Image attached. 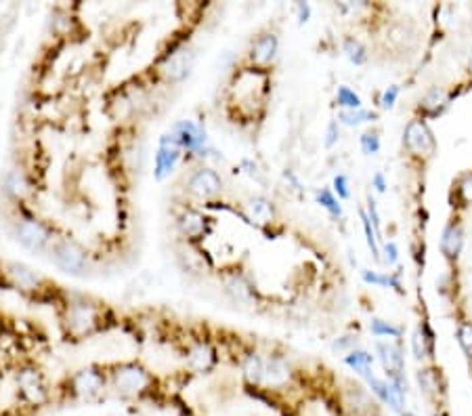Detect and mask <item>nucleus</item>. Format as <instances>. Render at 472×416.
Instances as JSON below:
<instances>
[{"label": "nucleus", "instance_id": "f257e3e1", "mask_svg": "<svg viewBox=\"0 0 472 416\" xmlns=\"http://www.w3.org/2000/svg\"><path fill=\"white\" fill-rule=\"evenodd\" d=\"M403 147L412 158L431 160L435 156L437 141H435V133L431 130L426 120L414 118L408 122V126L403 130Z\"/></svg>", "mask_w": 472, "mask_h": 416}, {"label": "nucleus", "instance_id": "a19ab883", "mask_svg": "<svg viewBox=\"0 0 472 416\" xmlns=\"http://www.w3.org/2000/svg\"><path fill=\"white\" fill-rule=\"evenodd\" d=\"M401 416H416L414 412H410V410H405V412H401Z\"/></svg>", "mask_w": 472, "mask_h": 416}, {"label": "nucleus", "instance_id": "37998d69", "mask_svg": "<svg viewBox=\"0 0 472 416\" xmlns=\"http://www.w3.org/2000/svg\"><path fill=\"white\" fill-rule=\"evenodd\" d=\"M433 416H447V415H445V412H435Z\"/></svg>", "mask_w": 472, "mask_h": 416}, {"label": "nucleus", "instance_id": "cd10ccee", "mask_svg": "<svg viewBox=\"0 0 472 416\" xmlns=\"http://www.w3.org/2000/svg\"><path fill=\"white\" fill-rule=\"evenodd\" d=\"M317 202H319L330 215H334V217H340V215H342V206H340L338 198L332 194V189H328V187L319 189V192H317Z\"/></svg>", "mask_w": 472, "mask_h": 416}, {"label": "nucleus", "instance_id": "423d86ee", "mask_svg": "<svg viewBox=\"0 0 472 416\" xmlns=\"http://www.w3.org/2000/svg\"><path fill=\"white\" fill-rule=\"evenodd\" d=\"M147 383L149 377L139 364H124L116 373V389L122 396H137L147 387Z\"/></svg>", "mask_w": 472, "mask_h": 416}, {"label": "nucleus", "instance_id": "f3484780", "mask_svg": "<svg viewBox=\"0 0 472 416\" xmlns=\"http://www.w3.org/2000/svg\"><path fill=\"white\" fill-rule=\"evenodd\" d=\"M8 274H11L13 282H15L19 288L34 290V288H38V284H40V278H38L29 267H25V265H21V263H11V265H8Z\"/></svg>", "mask_w": 472, "mask_h": 416}, {"label": "nucleus", "instance_id": "a878e982", "mask_svg": "<svg viewBox=\"0 0 472 416\" xmlns=\"http://www.w3.org/2000/svg\"><path fill=\"white\" fill-rule=\"evenodd\" d=\"M336 103L342 107V109H361L363 107V101H361V97L353 90V88H349V86H338V90H336Z\"/></svg>", "mask_w": 472, "mask_h": 416}, {"label": "nucleus", "instance_id": "20e7f679", "mask_svg": "<svg viewBox=\"0 0 472 416\" xmlns=\"http://www.w3.org/2000/svg\"><path fill=\"white\" fill-rule=\"evenodd\" d=\"M464 240H466V232H464V223L460 215H454L447 225L443 227V236H441V255L450 261L456 263L462 255L464 248Z\"/></svg>", "mask_w": 472, "mask_h": 416}, {"label": "nucleus", "instance_id": "e433bc0d", "mask_svg": "<svg viewBox=\"0 0 472 416\" xmlns=\"http://www.w3.org/2000/svg\"><path fill=\"white\" fill-rule=\"evenodd\" d=\"M368 217H370V221L374 225V232L378 236L380 234V215H378V208H376V202L372 200V196L368 198Z\"/></svg>", "mask_w": 472, "mask_h": 416}, {"label": "nucleus", "instance_id": "4c0bfd02", "mask_svg": "<svg viewBox=\"0 0 472 416\" xmlns=\"http://www.w3.org/2000/svg\"><path fill=\"white\" fill-rule=\"evenodd\" d=\"M384 261H387V265L391 267V265H395L397 261H399V248H397V244L395 242H387L384 244Z\"/></svg>", "mask_w": 472, "mask_h": 416}, {"label": "nucleus", "instance_id": "c03bdc74", "mask_svg": "<svg viewBox=\"0 0 472 416\" xmlns=\"http://www.w3.org/2000/svg\"><path fill=\"white\" fill-rule=\"evenodd\" d=\"M366 416H380V415H378V412H370V415H366Z\"/></svg>", "mask_w": 472, "mask_h": 416}, {"label": "nucleus", "instance_id": "79ce46f5", "mask_svg": "<svg viewBox=\"0 0 472 416\" xmlns=\"http://www.w3.org/2000/svg\"><path fill=\"white\" fill-rule=\"evenodd\" d=\"M468 63H471V69H472V46H471V53H468Z\"/></svg>", "mask_w": 472, "mask_h": 416}, {"label": "nucleus", "instance_id": "72a5a7b5", "mask_svg": "<svg viewBox=\"0 0 472 416\" xmlns=\"http://www.w3.org/2000/svg\"><path fill=\"white\" fill-rule=\"evenodd\" d=\"M334 192L338 194V200H349L351 198V189H349L347 175H336L334 177Z\"/></svg>", "mask_w": 472, "mask_h": 416}, {"label": "nucleus", "instance_id": "aec40b11", "mask_svg": "<svg viewBox=\"0 0 472 416\" xmlns=\"http://www.w3.org/2000/svg\"><path fill=\"white\" fill-rule=\"evenodd\" d=\"M176 223H179V229H181L185 236H191V238H195V236H200V234L204 232V219H202L195 210H185V213L176 219Z\"/></svg>", "mask_w": 472, "mask_h": 416}, {"label": "nucleus", "instance_id": "4468645a", "mask_svg": "<svg viewBox=\"0 0 472 416\" xmlns=\"http://www.w3.org/2000/svg\"><path fill=\"white\" fill-rule=\"evenodd\" d=\"M450 105V99H447V93L439 86L431 88L422 99H420V112H422V120L424 118H435L439 116L445 107Z\"/></svg>", "mask_w": 472, "mask_h": 416}, {"label": "nucleus", "instance_id": "f03ea898", "mask_svg": "<svg viewBox=\"0 0 472 416\" xmlns=\"http://www.w3.org/2000/svg\"><path fill=\"white\" fill-rule=\"evenodd\" d=\"M418 27L412 19L399 17L387 27V46L397 55H412L418 44Z\"/></svg>", "mask_w": 472, "mask_h": 416}, {"label": "nucleus", "instance_id": "4be33fe9", "mask_svg": "<svg viewBox=\"0 0 472 416\" xmlns=\"http://www.w3.org/2000/svg\"><path fill=\"white\" fill-rule=\"evenodd\" d=\"M21 389L36 404H40L44 400V387H42L40 377L36 373H23L21 375Z\"/></svg>", "mask_w": 472, "mask_h": 416}, {"label": "nucleus", "instance_id": "39448f33", "mask_svg": "<svg viewBox=\"0 0 472 416\" xmlns=\"http://www.w3.org/2000/svg\"><path fill=\"white\" fill-rule=\"evenodd\" d=\"M181 143L176 141L174 135H164L160 139V149L155 154V179L158 181H164L166 177H170V173L174 170L179 158H181Z\"/></svg>", "mask_w": 472, "mask_h": 416}, {"label": "nucleus", "instance_id": "dca6fc26", "mask_svg": "<svg viewBox=\"0 0 472 416\" xmlns=\"http://www.w3.org/2000/svg\"><path fill=\"white\" fill-rule=\"evenodd\" d=\"M95 322V311L86 303H78L69 309V324L76 333H86Z\"/></svg>", "mask_w": 472, "mask_h": 416}, {"label": "nucleus", "instance_id": "412c9836", "mask_svg": "<svg viewBox=\"0 0 472 416\" xmlns=\"http://www.w3.org/2000/svg\"><path fill=\"white\" fill-rule=\"evenodd\" d=\"M244 379L250 383V385H258L263 383V375H265V362L256 356V354H250L246 360H244Z\"/></svg>", "mask_w": 472, "mask_h": 416}, {"label": "nucleus", "instance_id": "c756f323", "mask_svg": "<svg viewBox=\"0 0 472 416\" xmlns=\"http://www.w3.org/2000/svg\"><path fill=\"white\" fill-rule=\"evenodd\" d=\"M456 335H458V343L462 351L466 354L468 360H472V322H460Z\"/></svg>", "mask_w": 472, "mask_h": 416}, {"label": "nucleus", "instance_id": "c9c22d12", "mask_svg": "<svg viewBox=\"0 0 472 416\" xmlns=\"http://www.w3.org/2000/svg\"><path fill=\"white\" fill-rule=\"evenodd\" d=\"M338 139H340V128H338V122L332 120V122L328 124V130H326V147H328V149L334 147Z\"/></svg>", "mask_w": 472, "mask_h": 416}, {"label": "nucleus", "instance_id": "473e14b6", "mask_svg": "<svg viewBox=\"0 0 472 416\" xmlns=\"http://www.w3.org/2000/svg\"><path fill=\"white\" fill-rule=\"evenodd\" d=\"M250 208H252L254 217H263V219H271L273 217V206L265 198H252L250 200Z\"/></svg>", "mask_w": 472, "mask_h": 416}, {"label": "nucleus", "instance_id": "a211bd4d", "mask_svg": "<svg viewBox=\"0 0 472 416\" xmlns=\"http://www.w3.org/2000/svg\"><path fill=\"white\" fill-rule=\"evenodd\" d=\"M342 51L347 55V59L355 65H366L368 59H370V53L368 48L363 46V42L355 36H347L345 42H342Z\"/></svg>", "mask_w": 472, "mask_h": 416}, {"label": "nucleus", "instance_id": "1a4fd4ad", "mask_svg": "<svg viewBox=\"0 0 472 416\" xmlns=\"http://www.w3.org/2000/svg\"><path fill=\"white\" fill-rule=\"evenodd\" d=\"M195 61V53L191 48H181L176 53H172L164 65H162V74L170 80V82H181L189 76L191 67Z\"/></svg>", "mask_w": 472, "mask_h": 416}, {"label": "nucleus", "instance_id": "0eeeda50", "mask_svg": "<svg viewBox=\"0 0 472 416\" xmlns=\"http://www.w3.org/2000/svg\"><path fill=\"white\" fill-rule=\"evenodd\" d=\"M172 135L176 137V141L181 143V147L189 149V152H204L206 145V128L193 120H181L174 124Z\"/></svg>", "mask_w": 472, "mask_h": 416}, {"label": "nucleus", "instance_id": "393cba45", "mask_svg": "<svg viewBox=\"0 0 472 416\" xmlns=\"http://www.w3.org/2000/svg\"><path fill=\"white\" fill-rule=\"evenodd\" d=\"M418 383H420L422 394H424L429 400H433V398L439 396V377H437V373H435L433 368L420 370V373H418Z\"/></svg>", "mask_w": 472, "mask_h": 416}, {"label": "nucleus", "instance_id": "9b49d317", "mask_svg": "<svg viewBox=\"0 0 472 416\" xmlns=\"http://www.w3.org/2000/svg\"><path fill=\"white\" fill-rule=\"evenodd\" d=\"M277 48H279V38L273 34V32H267V34H261L254 42H252V61L256 65H267L275 59L277 55Z\"/></svg>", "mask_w": 472, "mask_h": 416}, {"label": "nucleus", "instance_id": "9d476101", "mask_svg": "<svg viewBox=\"0 0 472 416\" xmlns=\"http://www.w3.org/2000/svg\"><path fill=\"white\" fill-rule=\"evenodd\" d=\"M15 236L29 250H42L48 244V240H50V234L36 221H21V223H17Z\"/></svg>", "mask_w": 472, "mask_h": 416}, {"label": "nucleus", "instance_id": "b1692460", "mask_svg": "<svg viewBox=\"0 0 472 416\" xmlns=\"http://www.w3.org/2000/svg\"><path fill=\"white\" fill-rule=\"evenodd\" d=\"M345 364L347 366H351L355 373H359V375H363V377H368L370 373H372V364H374V358L368 354V351H351L347 358H345Z\"/></svg>", "mask_w": 472, "mask_h": 416}, {"label": "nucleus", "instance_id": "2eb2a0df", "mask_svg": "<svg viewBox=\"0 0 472 416\" xmlns=\"http://www.w3.org/2000/svg\"><path fill=\"white\" fill-rule=\"evenodd\" d=\"M454 196H456V200H452L454 208H468V206H472V170L460 175L454 181L450 198H454Z\"/></svg>", "mask_w": 472, "mask_h": 416}, {"label": "nucleus", "instance_id": "ddd939ff", "mask_svg": "<svg viewBox=\"0 0 472 416\" xmlns=\"http://www.w3.org/2000/svg\"><path fill=\"white\" fill-rule=\"evenodd\" d=\"M288 379H290V366H288V362H286L284 358H279V356L269 358L267 364H265L263 383H265L267 387L277 389V387H284V385L288 383Z\"/></svg>", "mask_w": 472, "mask_h": 416}, {"label": "nucleus", "instance_id": "f8f14e48", "mask_svg": "<svg viewBox=\"0 0 472 416\" xmlns=\"http://www.w3.org/2000/svg\"><path fill=\"white\" fill-rule=\"evenodd\" d=\"M74 391L84 398V400H92L103 391V379L97 370L88 368V370H80L74 377Z\"/></svg>", "mask_w": 472, "mask_h": 416}, {"label": "nucleus", "instance_id": "f704fd0d", "mask_svg": "<svg viewBox=\"0 0 472 416\" xmlns=\"http://www.w3.org/2000/svg\"><path fill=\"white\" fill-rule=\"evenodd\" d=\"M397 97H399V86H397V84L389 86V88L382 93V99H380L382 109H393L395 103H397Z\"/></svg>", "mask_w": 472, "mask_h": 416}, {"label": "nucleus", "instance_id": "c85d7f7f", "mask_svg": "<svg viewBox=\"0 0 472 416\" xmlns=\"http://www.w3.org/2000/svg\"><path fill=\"white\" fill-rule=\"evenodd\" d=\"M359 145H361V152L366 156H376L380 152V133L378 130H366L361 137H359Z\"/></svg>", "mask_w": 472, "mask_h": 416}, {"label": "nucleus", "instance_id": "58836bf2", "mask_svg": "<svg viewBox=\"0 0 472 416\" xmlns=\"http://www.w3.org/2000/svg\"><path fill=\"white\" fill-rule=\"evenodd\" d=\"M372 185L376 187L378 194H384V192H387V179H384V175H382V173H376V175L372 177Z\"/></svg>", "mask_w": 472, "mask_h": 416}, {"label": "nucleus", "instance_id": "ea45409f", "mask_svg": "<svg viewBox=\"0 0 472 416\" xmlns=\"http://www.w3.org/2000/svg\"><path fill=\"white\" fill-rule=\"evenodd\" d=\"M309 17H311V4L298 2V21H300V23H307Z\"/></svg>", "mask_w": 472, "mask_h": 416}, {"label": "nucleus", "instance_id": "bb28decb", "mask_svg": "<svg viewBox=\"0 0 472 416\" xmlns=\"http://www.w3.org/2000/svg\"><path fill=\"white\" fill-rule=\"evenodd\" d=\"M370 330L374 337L382 339V337H389V339H399L403 335V330L399 326H393L391 322L387 320H380V318H374L372 324H370Z\"/></svg>", "mask_w": 472, "mask_h": 416}, {"label": "nucleus", "instance_id": "7ed1b4c3", "mask_svg": "<svg viewBox=\"0 0 472 416\" xmlns=\"http://www.w3.org/2000/svg\"><path fill=\"white\" fill-rule=\"evenodd\" d=\"M53 261L55 265L71 276H78L86 267V253L71 240H61L53 246Z\"/></svg>", "mask_w": 472, "mask_h": 416}, {"label": "nucleus", "instance_id": "7c9ffc66", "mask_svg": "<svg viewBox=\"0 0 472 416\" xmlns=\"http://www.w3.org/2000/svg\"><path fill=\"white\" fill-rule=\"evenodd\" d=\"M361 223H363V229H366V240H368V246L372 248V255H374V259H380V248H378V236H376V232H374V225H372V221H370V217L361 210Z\"/></svg>", "mask_w": 472, "mask_h": 416}, {"label": "nucleus", "instance_id": "6ab92c4d", "mask_svg": "<svg viewBox=\"0 0 472 416\" xmlns=\"http://www.w3.org/2000/svg\"><path fill=\"white\" fill-rule=\"evenodd\" d=\"M378 120V114L372 109H340L338 112V124H347V126H359L366 122H374Z\"/></svg>", "mask_w": 472, "mask_h": 416}, {"label": "nucleus", "instance_id": "5701e85b", "mask_svg": "<svg viewBox=\"0 0 472 416\" xmlns=\"http://www.w3.org/2000/svg\"><path fill=\"white\" fill-rule=\"evenodd\" d=\"M212 364H214V351H212L208 345H197V347L191 349V354H189V366H191V368L204 373V370H208Z\"/></svg>", "mask_w": 472, "mask_h": 416}, {"label": "nucleus", "instance_id": "6e6552de", "mask_svg": "<svg viewBox=\"0 0 472 416\" xmlns=\"http://www.w3.org/2000/svg\"><path fill=\"white\" fill-rule=\"evenodd\" d=\"M187 187L197 198H214L216 194H221L223 181H221V177L212 168H197L191 175Z\"/></svg>", "mask_w": 472, "mask_h": 416}, {"label": "nucleus", "instance_id": "2f4dec72", "mask_svg": "<svg viewBox=\"0 0 472 416\" xmlns=\"http://www.w3.org/2000/svg\"><path fill=\"white\" fill-rule=\"evenodd\" d=\"M6 187H8V192L13 194V196H23L25 192H27V183H25V179H23V175L21 173H11L8 177H6Z\"/></svg>", "mask_w": 472, "mask_h": 416}]
</instances>
